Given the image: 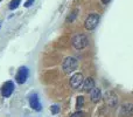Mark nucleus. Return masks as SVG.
<instances>
[{"mask_svg": "<svg viewBox=\"0 0 133 117\" xmlns=\"http://www.w3.org/2000/svg\"><path fill=\"white\" fill-rule=\"evenodd\" d=\"M34 1H35V0H27V1L25 2V7H27V8H28V7H30L33 4H34Z\"/></svg>", "mask_w": 133, "mask_h": 117, "instance_id": "16", "label": "nucleus"}, {"mask_svg": "<svg viewBox=\"0 0 133 117\" xmlns=\"http://www.w3.org/2000/svg\"><path fill=\"white\" fill-rule=\"evenodd\" d=\"M102 98V91L99 88H92L91 91H90V100H91V102H94V103H98L99 101H101Z\"/></svg>", "mask_w": 133, "mask_h": 117, "instance_id": "9", "label": "nucleus"}, {"mask_svg": "<svg viewBox=\"0 0 133 117\" xmlns=\"http://www.w3.org/2000/svg\"><path fill=\"white\" fill-rule=\"evenodd\" d=\"M99 19H101V16H99L98 13H91L88 15V18L85 19L84 21V27L87 30H89V32H91V30H94L95 28L97 27V25L99 23Z\"/></svg>", "mask_w": 133, "mask_h": 117, "instance_id": "3", "label": "nucleus"}, {"mask_svg": "<svg viewBox=\"0 0 133 117\" xmlns=\"http://www.w3.org/2000/svg\"><path fill=\"white\" fill-rule=\"evenodd\" d=\"M21 4V0H12L9 2V9H16L19 7V5Z\"/></svg>", "mask_w": 133, "mask_h": 117, "instance_id": "12", "label": "nucleus"}, {"mask_svg": "<svg viewBox=\"0 0 133 117\" xmlns=\"http://www.w3.org/2000/svg\"><path fill=\"white\" fill-rule=\"evenodd\" d=\"M29 106H30V108L35 111L42 110V106H41V103H40V100H39L37 94H33L29 96Z\"/></svg>", "mask_w": 133, "mask_h": 117, "instance_id": "6", "label": "nucleus"}, {"mask_svg": "<svg viewBox=\"0 0 133 117\" xmlns=\"http://www.w3.org/2000/svg\"><path fill=\"white\" fill-rule=\"evenodd\" d=\"M92 88H95V80L92 77H88L83 82V90L84 91H91Z\"/></svg>", "mask_w": 133, "mask_h": 117, "instance_id": "11", "label": "nucleus"}, {"mask_svg": "<svg viewBox=\"0 0 133 117\" xmlns=\"http://www.w3.org/2000/svg\"><path fill=\"white\" fill-rule=\"evenodd\" d=\"M110 1H111V0H101V2H102L103 5H108Z\"/></svg>", "mask_w": 133, "mask_h": 117, "instance_id": "18", "label": "nucleus"}, {"mask_svg": "<svg viewBox=\"0 0 133 117\" xmlns=\"http://www.w3.org/2000/svg\"><path fill=\"white\" fill-rule=\"evenodd\" d=\"M0 1H1V0H0Z\"/></svg>", "mask_w": 133, "mask_h": 117, "instance_id": "20", "label": "nucleus"}, {"mask_svg": "<svg viewBox=\"0 0 133 117\" xmlns=\"http://www.w3.org/2000/svg\"><path fill=\"white\" fill-rule=\"evenodd\" d=\"M13 90H14V83L12 82V81H8V82H6L2 85L1 94L4 97H9L13 94Z\"/></svg>", "mask_w": 133, "mask_h": 117, "instance_id": "7", "label": "nucleus"}, {"mask_svg": "<svg viewBox=\"0 0 133 117\" xmlns=\"http://www.w3.org/2000/svg\"><path fill=\"white\" fill-rule=\"evenodd\" d=\"M105 102H106V104H108V106L115 107L116 104L118 103V97H117V95H116L115 93H112V91H108V93L105 94Z\"/></svg>", "mask_w": 133, "mask_h": 117, "instance_id": "8", "label": "nucleus"}, {"mask_svg": "<svg viewBox=\"0 0 133 117\" xmlns=\"http://www.w3.org/2000/svg\"><path fill=\"white\" fill-rule=\"evenodd\" d=\"M0 27H1V25H0Z\"/></svg>", "mask_w": 133, "mask_h": 117, "instance_id": "19", "label": "nucleus"}, {"mask_svg": "<svg viewBox=\"0 0 133 117\" xmlns=\"http://www.w3.org/2000/svg\"><path fill=\"white\" fill-rule=\"evenodd\" d=\"M133 115V104L129 103V104H124L120 109V116L123 117H130Z\"/></svg>", "mask_w": 133, "mask_h": 117, "instance_id": "10", "label": "nucleus"}, {"mask_svg": "<svg viewBox=\"0 0 133 117\" xmlns=\"http://www.w3.org/2000/svg\"><path fill=\"white\" fill-rule=\"evenodd\" d=\"M83 82H84V77L81 73H76L74 74L72 76L69 80V83H70V87L74 88V89H78V88L82 87Z\"/></svg>", "mask_w": 133, "mask_h": 117, "instance_id": "4", "label": "nucleus"}, {"mask_svg": "<svg viewBox=\"0 0 133 117\" xmlns=\"http://www.w3.org/2000/svg\"><path fill=\"white\" fill-rule=\"evenodd\" d=\"M27 78H28V68H26V67H21V68L19 69L16 76H15L16 82H18L19 84H23V83L27 81Z\"/></svg>", "mask_w": 133, "mask_h": 117, "instance_id": "5", "label": "nucleus"}, {"mask_svg": "<svg viewBox=\"0 0 133 117\" xmlns=\"http://www.w3.org/2000/svg\"><path fill=\"white\" fill-rule=\"evenodd\" d=\"M88 38L85 34L83 33H77L72 36V40H71V45L77 51H81V49H84L85 47L88 46Z\"/></svg>", "mask_w": 133, "mask_h": 117, "instance_id": "1", "label": "nucleus"}, {"mask_svg": "<svg viewBox=\"0 0 133 117\" xmlns=\"http://www.w3.org/2000/svg\"><path fill=\"white\" fill-rule=\"evenodd\" d=\"M60 110H61L60 107L56 106V104H55V106H51L50 107V111H51V114H53V115H56V114H58V113H60Z\"/></svg>", "mask_w": 133, "mask_h": 117, "instance_id": "14", "label": "nucleus"}, {"mask_svg": "<svg viewBox=\"0 0 133 117\" xmlns=\"http://www.w3.org/2000/svg\"><path fill=\"white\" fill-rule=\"evenodd\" d=\"M78 67V61L77 59L72 58V56H69V58H65L64 61L62 63V70L64 71L65 74H70L72 71H75Z\"/></svg>", "mask_w": 133, "mask_h": 117, "instance_id": "2", "label": "nucleus"}, {"mask_svg": "<svg viewBox=\"0 0 133 117\" xmlns=\"http://www.w3.org/2000/svg\"><path fill=\"white\" fill-rule=\"evenodd\" d=\"M83 116H84V114H83L82 111H76L75 114H72L71 117H83Z\"/></svg>", "mask_w": 133, "mask_h": 117, "instance_id": "17", "label": "nucleus"}, {"mask_svg": "<svg viewBox=\"0 0 133 117\" xmlns=\"http://www.w3.org/2000/svg\"><path fill=\"white\" fill-rule=\"evenodd\" d=\"M76 14H77V9H75V11H74L72 13L70 14V16L68 18V22H71V21H74V19L76 18Z\"/></svg>", "mask_w": 133, "mask_h": 117, "instance_id": "15", "label": "nucleus"}, {"mask_svg": "<svg viewBox=\"0 0 133 117\" xmlns=\"http://www.w3.org/2000/svg\"><path fill=\"white\" fill-rule=\"evenodd\" d=\"M83 106H84V97H83V96H78L77 97V102H76V108L79 110Z\"/></svg>", "mask_w": 133, "mask_h": 117, "instance_id": "13", "label": "nucleus"}]
</instances>
